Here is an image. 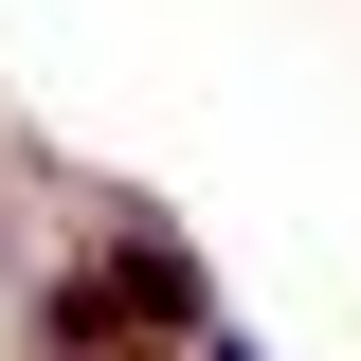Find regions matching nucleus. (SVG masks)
<instances>
[{
  "instance_id": "f257e3e1",
  "label": "nucleus",
  "mask_w": 361,
  "mask_h": 361,
  "mask_svg": "<svg viewBox=\"0 0 361 361\" xmlns=\"http://www.w3.org/2000/svg\"><path fill=\"white\" fill-rule=\"evenodd\" d=\"M90 235H109V289H127L163 343H199V325H217V271L180 253V217H163V199H90Z\"/></svg>"
},
{
  "instance_id": "f03ea898",
  "label": "nucleus",
  "mask_w": 361,
  "mask_h": 361,
  "mask_svg": "<svg viewBox=\"0 0 361 361\" xmlns=\"http://www.w3.org/2000/svg\"><path fill=\"white\" fill-rule=\"evenodd\" d=\"M37 361H163V325H145L127 289H109V253H90V271L37 289Z\"/></svg>"
}]
</instances>
